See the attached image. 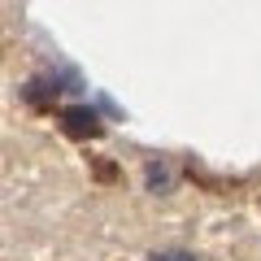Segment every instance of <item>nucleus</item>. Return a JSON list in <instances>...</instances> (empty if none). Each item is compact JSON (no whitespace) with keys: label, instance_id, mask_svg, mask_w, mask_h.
I'll use <instances>...</instances> for the list:
<instances>
[{"label":"nucleus","instance_id":"nucleus-1","mask_svg":"<svg viewBox=\"0 0 261 261\" xmlns=\"http://www.w3.org/2000/svg\"><path fill=\"white\" fill-rule=\"evenodd\" d=\"M61 126L65 135H74V140H96L100 135V118H96V109H87V105H70V109H61Z\"/></svg>","mask_w":261,"mask_h":261},{"label":"nucleus","instance_id":"nucleus-2","mask_svg":"<svg viewBox=\"0 0 261 261\" xmlns=\"http://www.w3.org/2000/svg\"><path fill=\"white\" fill-rule=\"evenodd\" d=\"M148 261H196L192 252H152Z\"/></svg>","mask_w":261,"mask_h":261}]
</instances>
